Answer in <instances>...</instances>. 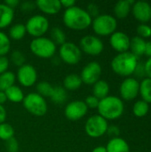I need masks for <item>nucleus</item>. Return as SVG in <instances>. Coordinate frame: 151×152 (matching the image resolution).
Masks as SVG:
<instances>
[{
  "label": "nucleus",
  "mask_w": 151,
  "mask_h": 152,
  "mask_svg": "<svg viewBox=\"0 0 151 152\" xmlns=\"http://www.w3.org/2000/svg\"><path fill=\"white\" fill-rule=\"evenodd\" d=\"M62 20L64 25L72 30H85L92 25L93 18L86 10L75 5L65 9Z\"/></svg>",
  "instance_id": "f257e3e1"
},
{
  "label": "nucleus",
  "mask_w": 151,
  "mask_h": 152,
  "mask_svg": "<svg viewBox=\"0 0 151 152\" xmlns=\"http://www.w3.org/2000/svg\"><path fill=\"white\" fill-rule=\"evenodd\" d=\"M98 115L108 120H115L119 118L125 110L123 101L114 95H109L100 100L98 105Z\"/></svg>",
  "instance_id": "f03ea898"
},
{
  "label": "nucleus",
  "mask_w": 151,
  "mask_h": 152,
  "mask_svg": "<svg viewBox=\"0 0 151 152\" xmlns=\"http://www.w3.org/2000/svg\"><path fill=\"white\" fill-rule=\"evenodd\" d=\"M138 58L131 52L121 53L116 55L111 61L112 70L122 77H129L134 73L138 64Z\"/></svg>",
  "instance_id": "7ed1b4c3"
},
{
  "label": "nucleus",
  "mask_w": 151,
  "mask_h": 152,
  "mask_svg": "<svg viewBox=\"0 0 151 152\" xmlns=\"http://www.w3.org/2000/svg\"><path fill=\"white\" fill-rule=\"evenodd\" d=\"M31 53L41 59H50L54 56L57 45L48 37H41L34 38L29 44Z\"/></svg>",
  "instance_id": "20e7f679"
},
{
  "label": "nucleus",
  "mask_w": 151,
  "mask_h": 152,
  "mask_svg": "<svg viewBox=\"0 0 151 152\" xmlns=\"http://www.w3.org/2000/svg\"><path fill=\"white\" fill-rule=\"evenodd\" d=\"M93 32L101 37L111 36L117 29V21L116 18L110 14H100L92 21Z\"/></svg>",
  "instance_id": "39448f33"
},
{
  "label": "nucleus",
  "mask_w": 151,
  "mask_h": 152,
  "mask_svg": "<svg viewBox=\"0 0 151 152\" xmlns=\"http://www.w3.org/2000/svg\"><path fill=\"white\" fill-rule=\"evenodd\" d=\"M22 103L26 110L36 117L44 116L48 110L46 101L37 93H29L25 95Z\"/></svg>",
  "instance_id": "423d86ee"
},
{
  "label": "nucleus",
  "mask_w": 151,
  "mask_h": 152,
  "mask_svg": "<svg viewBox=\"0 0 151 152\" xmlns=\"http://www.w3.org/2000/svg\"><path fill=\"white\" fill-rule=\"evenodd\" d=\"M49 26L48 19L41 14L31 16L25 24L27 33L34 38L44 37V35L48 31Z\"/></svg>",
  "instance_id": "0eeeda50"
},
{
  "label": "nucleus",
  "mask_w": 151,
  "mask_h": 152,
  "mask_svg": "<svg viewBox=\"0 0 151 152\" xmlns=\"http://www.w3.org/2000/svg\"><path fill=\"white\" fill-rule=\"evenodd\" d=\"M109 127L108 121L100 115L90 117L85 125V131L91 138H100L107 134Z\"/></svg>",
  "instance_id": "6e6552de"
},
{
  "label": "nucleus",
  "mask_w": 151,
  "mask_h": 152,
  "mask_svg": "<svg viewBox=\"0 0 151 152\" xmlns=\"http://www.w3.org/2000/svg\"><path fill=\"white\" fill-rule=\"evenodd\" d=\"M60 59L68 65L77 64L82 57V52L78 45L72 42H65L59 49Z\"/></svg>",
  "instance_id": "1a4fd4ad"
},
{
  "label": "nucleus",
  "mask_w": 151,
  "mask_h": 152,
  "mask_svg": "<svg viewBox=\"0 0 151 152\" xmlns=\"http://www.w3.org/2000/svg\"><path fill=\"white\" fill-rule=\"evenodd\" d=\"M79 48L81 52L92 56L99 55L104 49L103 42L96 36L87 35L83 37L79 42Z\"/></svg>",
  "instance_id": "9d476101"
},
{
  "label": "nucleus",
  "mask_w": 151,
  "mask_h": 152,
  "mask_svg": "<svg viewBox=\"0 0 151 152\" xmlns=\"http://www.w3.org/2000/svg\"><path fill=\"white\" fill-rule=\"evenodd\" d=\"M101 71V66L98 61H90L83 68L81 71V80L85 85L93 86L100 80Z\"/></svg>",
  "instance_id": "9b49d317"
},
{
  "label": "nucleus",
  "mask_w": 151,
  "mask_h": 152,
  "mask_svg": "<svg viewBox=\"0 0 151 152\" xmlns=\"http://www.w3.org/2000/svg\"><path fill=\"white\" fill-rule=\"evenodd\" d=\"M16 78L20 86L24 87H30L36 83L37 73L32 65L25 63L18 69Z\"/></svg>",
  "instance_id": "f8f14e48"
},
{
  "label": "nucleus",
  "mask_w": 151,
  "mask_h": 152,
  "mask_svg": "<svg viewBox=\"0 0 151 152\" xmlns=\"http://www.w3.org/2000/svg\"><path fill=\"white\" fill-rule=\"evenodd\" d=\"M88 111L84 101H72L69 102L64 110L65 117L70 121H77L83 118Z\"/></svg>",
  "instance_id": "ddd939ff"
},
{
  "label": "nucleus",
  "mask_w": 151,
  "mask_h": 152,
  "mask_svg": "<svg viewBox=\"0 0 151 152\" xmlns=\"http://www.w3.org/2000/svg\"><path fill=\"white\" fill-rule=\"evenodd\" d=\"M119 92L123 100L132 101L139 94L140 83L136 78L127 77L121 83Z\"/></svg>",
  "instance_id": "4468645a"
},
{
  "label": "nucleus",
  "mask_w": 151,
  "mask_h": 152,
  "mask_svg": "<svg viewBox=\"0 0 151 152\" xmlns=\"http://www.w3.org/2000/svg\"><path fill=\"white\" fill-rule=\"evenodd\" d=\"M130 41L131 39L127 34L122 31H115L109 38L111 47L119 53L128 52L130 48Z\"/></svg>",
  "instance_id": "2eb2a0df"
},
{
  "label": "nucleus",
  "mask_w": 151,
  "mask_h": 152,
  "mask_svg": "<svg viewBox=\"0 0 151 152\" xmlns=\"http://www.w3.org/2000/svg\"><path fill=\"white\" fill-rule=\"evenodd\" d=\"M133 14L134 18L145 24L151 20V5L146 1H137L133 4Z\"/></svg>",
  "instance_id": "dca6fc26"
},
{
  "label": "nucleus",
  "mask_w": 151,
  "mask_h": 152,
  "mask_svg": "<svg viewBox=\"0 0 151 152\" xmlns=\"http://www.w3.org/2000/svg\"><path fill=\"white\" fill-rule=\"evenodd\" d=\"M35 3L36 6L43 13L48 15H54L58 13L62 8L59 0H37Z\"/></svg>",
  "instance_id": "f3484780"
},
{
  "label": "nucleus",
  "mask_w": 151,
  "mask_h": 152,
  "mask_svg": "<svg viewBox=\"0 0 151 152\" xmlns=\"http://www.w3.org/2000/svg\"><path fill=\"white\" fill-rule=\"evenodd\" d=\"M106 150L107 152H130V147L123 138L115 137L109 141Z\"/></svg>",
  "instance_id": "a211bd4d"
},
{
  "label": "nucleus",
  "mask_w": 151,
  "mask_h": 152,
  "mask_svg": "<svg viewBox=\"0 0 151 152\" xmlns=\"http://www.w3.org/2000/svg\"><path fill=\"white\" fill-rule=\"evenodd\" d=\"M14 18V10L4 3H0V29L7 28Z\"/></svg>",
  "instance_id": "6ab92c4d"
},
{
  "label": "nucleus",
  "mask_w": 151,
  "mask_h": 152,
  "mask_svg": "<svg viewBox=\"0 0 151 152\" xmlns=\"http://www.w3.org/2000/svg\"><path fill=\"white\" fill-rule=\"evenodd\" d=\"M133 0H120L116 3L114 6V13L116 17L119 19H124L130 13L132 5L133 4Z\"/></svg>",
  "instance_id": "aec40b11"
},
{
  "label": "nucleus",
  "mask_w": 151,
  "mask_h": 152,
  "mask_svg": "<svg viewBox=\"0 0 151 152\" xmlns=\"http://www.w3.org/2000/svg\"><path fill=\"white\" fill-rule=\"evenodd\" d=\"M83 82L77 74H69L63 79V88L67 91H75L81 87Z\"/></svg>",
  "instance_id": "412c9836"
},
{
  "label": "nucleus",
  "mask_w": 151,
  "mask_h": 152,
  "mask_svg": "<svg viewBox=\"0 0 151 152\" xmlns=\"http://www.w3.org/2000/svg\"><path fill=\"white\" fill-rule=\"evenodd\" d=\"M145 47H146V41L140 37L139 36L133 37L130 41V48L131 53L135 55L137 58L141 55H143L145 53Z\"/></svg>",
  "instance_id": "4be33fe9"
},
{
  "label": "nucleus",
  "mask_w": 151,
  "mask_h": 152,
  "mask_svg": "<svg viewBox=\"0 0 151 152\" xmlns=\"http://www.w3.org/2000/svg\"><path fill=\"white\" fill-rule=\"evenodd\" d=\"M109 85L105 80L100 79L94 85H93V95L97 99L101 100L109 96Z\"/></svg>",
  "instance_id": "5701e85b"
},
{
  "label": "nucleus",
  "mask_w": 151,
  "mask_h": 152,
  "mask_svg": "<svg viewBox=\"0 0 151 152\" xmlns=\"http://www.w3.org/2000/svg\"><path fill=\"white\" fill-rule=\"evenodd\" d=\"M4 93H5L7 100L11 102H13V103L22 102V101L25 97L21 88L15 86V85L11 86L10 88H8Z\"/></svg>",
  "instance_id": "b1692460"
},
{
  "label": "nucleus",
  "mask_w": 151,
  "mask_h": 152,
  "mask_svg": "<svg viewBox=\"0 0 151 152\" xmlns=\"http://www.w3.org/2000/svg\"><path fill=\"white\" fill-rule=\"evenodd\" d=\"M16 76L12 71H6L0 75V91L5 92L8 88L14 86Z\"/></svg>",
  "instance_id": "393cba45"
},
{
  "label": "nucleus",
  "mask_w": 151,
  "mask_h": 152,
  "mask_svg": "<svg viewBox=\"0 0 151 152\" xmlns=\"http://www.w3.org/2000/svg\"><path fill=\"white\" fill-rule=\"evenodd\" d=\"M27 33L26 28L24 24L21 23H16L12 25L9 29V38L12 40H20L22 39Z\"/></svg>",
  "instance_id": "a878e982"
},
{
  "label": "nucleus",
  "mask_w": 151,
  "mask_h": 152,
  "mask_svg": "<svg viewBox=\"0 0 151 152\" xmlns=\"http://www.w3.org/2000/svg\"><path fill=\"white\" fill-rule=\"evenodd\" d=\"M52 99V102L55 104H62L64 103L68 99V94L67 91L63 88V86H53V94L50 97Z\"/></svg>",
  "instance_id": "bb28decb"
},
{
  "label": "nucleus",
  "mask_w": 151,
  "mask_h": 152,
  "mask_svg": "<svg viewBox=\"0 0 151 152\" xmlns=\"http://www.w3.org/2000/svg\"><path fill=\"white\" fill-rule=\"evenodd\" d=\"M140 94L142 101L147 103H151V79L147 77L144 78L140 84Z\"/></svg>",
  "instance_id": "cd10ccee"
},
{
  "label": "nucleus",
  "mask_w": 151,
  "mask_h": 152,
  "mask_svg": "<svg viewBox=\"0 0 151 152\" xmlns=\"http://www.w3.org/2000/svg\"><path fill=\"white\" fill-rule=\"evenodd\" d=\"M149 110H150L149 103L141 100V101H137L134 103L133 107V113L137 118H143L148 114Z\"/></svg>",
  "instance_id": "c85d7f7f"
},
{
  "label": "nucleus",
  "mask_w": 151,
  "mask_h": 152,
  "mask_svg": "<svg viewBox=\"0 0 151 152\" xmlns=\"http://www.w3.org/2000/svg\"><path fill=\"white\" fill-rule=\"evenodd\" d=\"M56 45L60 46L63 45L66 41V34L65 32L59 27H54L51 30V38H50Z\"/></svg>",
  "instance_id": "c756f323"
},
{
  "label": "nucleus",
  "mask_w": 151,
  "mask_h": 152,
  "mask_svg": "<svg viewBox=\"0 0 151 152\" xmlns=\"http://www.w3.org/2000/svg\"><path fill=\"white\" fill-rule=\"evenodd\" d=\"M13 137H14L13 127L10 124L5 122L0 124V140L6 142Z\"/></svg>",
  "instance_id": "7c9ffc66"
},
{
  "label": "nucleus",
  "mask_w": 151,
  "mask_h": 152,
  "mask_svg": "<svg viewBox=\"0 0 151 152\" xmlns=\"http://www.w3.org/2000/svg\"><path fill=\"white\" fill-rule=\"evenodd\" d=\"M53 91V86L46 81L39 82L36 85V93L40 94L41 96H43L44 98L51 97Z\"/></svg>",
  "instance_id": "2f4dec72"
},
{
  "label": "nucleus",
  "mask_w": 151,
  "mask_h": 152,
  "mask_svg": "<svg viewBox=\"0 0 151 152\" xmlns=\"http://www.w3.org/2000/svg\"><path fill=\"white\" fill-rule=\"evenodd\" d=\"M11 49V41L9 37L0 30V56H5Z\"/></svg>",
  "instance_id": "473e14b6"
},
{
  "label": "nucleus",
  "mask_w": 151,
  "mask_h": 152,
  "mask_svg": "<svg viewBox=\"0 0 151 152\" xmlns=\"http://www.w3.org/2000/svg\"><path fill=\"white\" fill-rule=\"evenodd\" d=\"M11 61L13 65L17 66V67H21L22 65L25 64L26 62V57L25 54L19 51V50H14L12 53H11Z\"/></svg>",
  "instance_id": "72a5a7b5"
},
{
  "label": "nucleus",
  "mask_w": 151,
  "mask_h": 152,
  "mask_svg": "<svg viewBox=\"0 0 151 152\" xmlns=\"http://www.w3.org/2000/svg\"><path fill=\"white\" fill-rule=\"evenodd\" d=\"M137 33L140 37H151V27L147 24H140L137 27Z\"/></svg>",
  "instance_id": "f704fd0d"
},
{
  "label": "nucleus",
  "mask_w": 151,
  "mask_h": 152,
  "mask_svg": "<svg viewBox=\"0 0 151 152\" xmlns=\"http://www.w3.org/2000/svg\"><path fill=\"white\" fill-rule=\"evenodd\" d=\"M5 149L7 152H18L19 151V142L13 137L5 142Z\"/></svg>",
  "instance_id": "c9c22d12"
},
{
  "label": "nucleus",
  "mask_w": 151,
  "mask_h": 152,
  "mask_svg": "<svg viewBox=\"0 0 151 152\" xmlns=\"http://www.w3.org/2000/svg\"><path fill=\"white\" fill-rule=\"evenodd\" d=\"M84 102H85V103L88 109H97L99 102H100V100L97 99L93 95H89L85 98V100Z\"/></svg>",
  "instance_id": "e433bc0d"
},
{
  "label": "nucleus",
  "mask_w": 151,
  "mask_h": 152,
  "mask_svg": "<svg viewBox=\"0 0 151 152\" xmlns=\"http://www.w3.org/2000/svg\"><path fill=\"white\" fill-rule=\"evenodd\" d=\"M86 12H88V14L93 18V17H97L98 15H100V10H99V6L94 4V3H90L87 5V9Z\"/></svg>",
  "instance_id": "4c0bfd02"
},
{
  "label": "nucleus",
  "mask_w": 151,
  "mask_h": 152,
  "mask_svg": "<svg viewBox=\"0 0 151 152\" xmlns=\"http://www.w3.org/2000/svg\"><path fill=\"white\" fill-rule=\"evenodd\" d=\"M10 61L6 56H0V75L8 70Z\"/></svg>",
  "instance_id": "58836bf2"
},
{
  "label": "nucleus",
  "mask_w": 151,
  "mask_h": 152,
  "mask_svg": "<svg viewBox=\"0 0 151 152\" xmlns=\"http://www.w3.org/2000/svg\"><path fill=\"white\" fill-rule=\"evenodd\" d=\"M20 9L24 12H31L32 10H34L36 6V3L32 2V1H25L22 2L21 4H20Z\"/></svg>",
  "instance_id": "ea45409f"
},
{
  "label": "nucleus",
  "mask_w": 151,
  "mask_h": 152,
  "mask_svg": "<svg viewBox=\"0 0 151 152\" xmlns=\"http://www.w3.org/2000/svg\"><path fill=\"white\" fill-rule=\"evenodd\" d=\"M133 74H135L137 77H143L144 76H146L144 63L138 62V64H137V66H136V69H135Z\"/></svg>",
  "instance_id": "a19ab883"
},
{
  "label": "nucleus",
  "mask_w": 151,
  "mask_h": 152,
  "mask_svg": "<svg viewBox=\"0 0 151 152\" xmlns=\"http://www.w3.org/2000/svg\"><path fill=\"white\" fill-rule=\"evenodd\" d=\"M107 134H109L110 136H113V138H115V137H118L120 131H119V128L116 126H109Z\"/></svg>",
  "instance_id": "79ce46f5"
},
{
  "label": "nucleus",
  "mask_w": 151,
  "mask_h": 152,
  "mask_svg": "<svg viewBox=\"0 0 151 152\" xmlns=\"http://www.w3.org/2000/svg\"><path fill=\"white\" fill-rule=\"evenodd\" d=\"M60 2H61V7H64L65 9H68V8H70V7L76 5L75 0H61Z\"/></svg>",
  "instance_id": "37998d69"
},
{
  "label": "nucleus",
  "mask_w": 151,
  "mask_h": 152,
  "mask_svg": "<svg viewBox=\"0 0 151 152\" xmlns=\"http://www.w3.org/2000/svg\"><path fill=\"white\" fill-rule=\"evenodd\" d=\"M144 67H145V72H146V76L151 79V57L147 60V61L144 63Z\"/></svg>",
  "instance_id": "c03bdc74"
},
{
  "label": "nucleus",
  "mask_w": 151,
  "mask_h": 152,
  "mask_svg": "<svg viewBox=\"0 0 151 152\" xmlns=\"http://www.w3.org/2000/svg\"><path fill=\"white\" fill-rule=\"evenodd\" d=\"M4 4L8 7H10V8H12V9L14 10V8H16L17 6H19L20 3L19 0H5L4 1Z\"/></svg>",
  "instance_id": "a18cd8bd"
},
{
  "label": "nucleus",
  "mask_w": 151,
  "mask_h": 152,
  "mask_svg": "<svg viewBox=\"0 0 151 152\" xmlns=\"http://www.w3.org/2000/svg\"><path fill=\"white\" fill-rule=\"evenodd\" d=\"M6 110L4 109V107L3 105L0 104V124L2 123H4L5 119H6Z\"/></svg>",
  "instance_id": "49530a36"
},
{
  "label": "nucleus",
  "mask_w": 151,
  "mask_h": 152,
  "mask_svg": "<svg viewBox=\"0 0 151 152\" xmlns=\"http://www.w3.org/2000/svg\"><path fill=\"white\" fill-rule=\"evenodd\" d=\"M145 55H147L149 58L151 57V41L146 42V47H145Z\"/></svg>",
  "instance_id": "de8ad7c7"
},
{
  "label": "nucleus",
  "mask_w": 151,
  "mask_h": 152,
  "mask_svg": "<svg viewBox=\"0 0 151 152\" xmlns=\"http://www.w3.org/2000/svg\"><path fill=\"white\" fill-rule=\"evenodd\" d=\"M6 101H7V98H6L5 93L3 91H0V104L3 105Z\"/></svg>",
  "instance_id": "09e8293b"
},
{
  "label": "nucleus",
  "mask_w": 151,
  "mask_h": 152,
  "mask_svg": "<svg viewBox=\"0 0 151 152\" xmlns=\"http://www.w3.org/2000/svg\"><path fill=\"white\" fill-rule=\"evenodd\" d=\"M92 152H107L106 150V147L104 146H98V147H95Z\"/></svg>",
  "instance_id": "8fccbe9b"
},
{
  "label": "nucleus",
  "mask_w": 151,
  "mask_h": 152,
  "mask_svg": "<svg viewBox=\"0 0 151 152\" xmlns=\"http://www.w3.org/2000/svg\"><path fill=\"white\" fill-rule=\"evenodd\" d=\"M150 27H151V26H150Z\"/></svg>",
  "instance_id": "3c124183"
}]
</instances>
